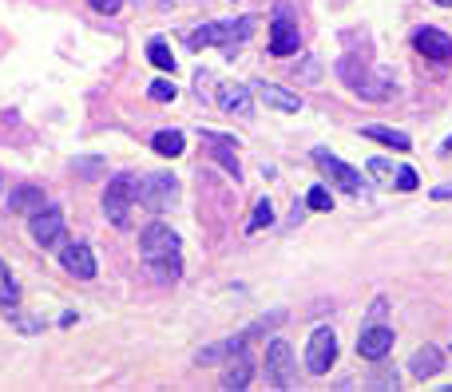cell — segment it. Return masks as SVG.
Wrapping results in <instances>:
<instances>
[{"instance_id": "9c48e42d", "label": "cell", "mask_w": 452, "mask_h": 392, "mask_svg": "<svg viewBox=\"0 0 452 392\" xmlns=\"http://www.w3.org/2000/svg\"><path fill=\"white\" fill-rule=\"evenodd\" d=\"M28 230H32V238H36V246H60L64 242V234H68V222H64V210H56V206H44V210H36L32 214V222H28Z\"/></svg>"}, {"instance_id": "836d02e7", "label": "cell", "mask_w": 452, "mask_h": 392, "mask_svg": "<svg viewBox=\"0 0 452 392\" xmlns=\"http://www.w3.org/2000/svg\"><path fill=\"white\" fill-rule=\"evenodd\" d=\"M8 317L16 321V329H21V333H28V337H32V333H40V321H36V317H21L16 309H12Z\"/></svg>"}, {"instance_id": "2e32d148", "label": "cell", "mask_w": 452, "mask_h": 392, "mask_svg": "<svg viewBox=\"0 0 452 392\" xmlns=\"http://www.w3.org/2000/svg\"><path fill=\"white\" fill-rule=\"evenodd\" d=\"M246 341H250L246 333H242V337H226V341H214V345H207V349L195 352V361H199V364H222V361H234V357H242Z\"/></svg>"}, {"instance_id": "e0dca14e", "label": "cell", "mask_w": 452, "mask_h": 392, "mask_svg": "<svg viewBox=\"0 0 452 392\" xmlns=\"http://www.w3.org/2000/svg\"><path fill=\"white\" fill-rule=\"evenodd\" d=\"M444 364V352L436 349V345H421V349L409 357V376L412 381H429V376H436Z\"/></svg>"}, {"instance_id": "d4e9b609", "label": "cell", "mask_w": 452, "mask_h": 392, "mask_svg": "<svg viewBox=\"0 0 452 392\" xmlns=\"http://www.w3.org/2000/svg\"><path fill=\"white\" fill-rule=\"evenodd\" d=\"M266 226H274V206H270V198H258V202H254L250 222H246V230L258 234V230H266Z\"/></svg>"}, {"instance_id": "f546056e", "label": "cell", "mask_w": 452, "mask_h": 392, "mask_svg": "<svg viewBox=\"0 0 452 392\" xmlns=\"http://www.w3.org/2000/svg\"><path fill=\"white\" fill-rule=\"evenodd\" d=\"M365 171H369L377 182H393V174H397L389 159H369V162H365Z\"/></svg>"}, {"instance_id": "30bf717a", "label": "cell", "mask_w": 452, "mask_h": 392, "mask_svg": "<svg viewBox=\"0 0 452 392\" xmlns=\"http://www.w3.org/2000/svg\"><path fill=\"white\" fill-rule=\"evenodd\" d=\"M313 162L322 167L325 174H330L342 191H349V194H361V171H353L349 162H342L337 155H330L325 147H313Z\"/></svg>"}, {"instance_id": "f1b7e54d", "label": "cell", "mask_w": 452, "mask_h": 392, "mask_svg": "<svg viewBox=\"0 0 452 392\" xmlns=\"http://www.w3.org/2000/svg\"><path fill=\"white\" fill-rule=\"evenodd\" d=\"M211 155L226 167V171H231V179H242V167H238V159H234V151L226 147V143H211Z\"/></svg>"}, {"instance_id": "ac0fdd59", "label": "cell", "mask_w": 452, "mask_h": 392, "mask_svg": "<svg viewBox=\"0 0 452 392\" xmlns=\"http://www.w3.org/2000/svg\"><path fill=\"white\" fill-rule=\"evenodd\" d=\"M254 95H258L266 107L286 111V115L301 111V95H298V91H286V88H278V83H258V88H254Z\"/></svg>"}, {"instance_id": "8992f818", "label": "cell", "mask_w": 452, "mask_h": 392, "mask_svg": "<svg viewBox=\"0 0 452 392\" xmlns=\"http://www.w3.org/2000/svg\"><path fill=\"white\" fill-rule=\"evenodd\" d=\"M135 186H139V179L135 174H115V179L108 182V191H103V214H108L115 226H123L127 222V210L135 206Z\"/></svg>"}, {"instance_id": "83f0119b", "label": "cell", "mask_w": 452, "mask_h": 392, "mask_svg": "<svg viewBox=\"0 0 452 392\" xmlns=\"http://www.w3.org/2000/svg\"><path fill=\"white\" fill-rule=\"evenodd\" d=\"M175 95H179V88H175L171 80H151V88H147V100L151 103H171Z\"/></svg>"}, {"instance_id": "8fae6325", "label": "cell", "mask_w": 452, "mask_h": 392, "mask_svg": "<svg viewBox=\"0 0 452 392\" xmlns=\"http://www.w3.org/2000/svg\"><path fill=\"white\" fill-rule=\"evenodd\" d=\"M301 48V36H298V24L290 20V12L282 8L278 16L270 20V56H278V60H286V56H294V52Z\"/></svg>"}, {"instance_id": "74e56055", "label": "cell", "mask_w": 452, "mask_h": 392, "mask_svg": "<svg viewBox=\"0 0 452 392\" xmlns=\"http://www.w3.org/2000/svg\"><path fill=\"white\" fill-rule=\"evenodd\" d=\"M441 155H452V139H444V147H441Z\"/></svg>"}, {"instance_id": "4dcf8cb0", "label": "cell", "mask_w": 452, "mask_h": 392, "mask_svg": "<svg viewBox=\"0 0 452 392\" xmlns=\"http://www.w3.org/2000/svg\"><path fill=\"white\" fill-rule=\"evenodd\" d=\"M298 80H306V83H318V80H322V64H318V56H306V60H301Z\"/></svg>"}, {"instance_id": "cb8c5ba5", "label": "cell", "mask_w": 452, "mask_h": 392, "mask_svg": "<svg viewBox=\"0 0 452 392\" xmlns=\"http://www.w3.org/2000/svg\"><path fill=\"white\" fill-rule=\"evenodd\" d=\"M71 171L80 174V179H103L108 174V159H100V155H76Z\"/></svg>"}, {"instance_id": "6da1fadb", "label": "cell", "mask_w": 452, "mask_h": 392, "mask_svg": "<svg viewBox=\"0 0 452 392\" xmlns=\"http://www.w3.org/2000/svg\"><path fill=\"white\" fill-rule=\"evenodd\" d=\"M337 76H342L345 88H349L353 95H361V100L381 103V100H393V95H397L389 71H369L365 64H357V56H342V60H337Z\"/></svg>"}, {"instance_id": "d6986e66", "label": "cell", "mask_w": 452, "mask_h": 392, "mask_svg": "<svg viewBox=\"0 0 452 392\" xmlns=\"http://www.w3.org/2000/svg\"><path fill=\"white\" fill-rule=\"evenodd\" d=\"M361 135L365 139H377V143H385V147H393V151H412V139L405 135V131H397V127H381V123H365L361 127Z\"/></svg>"}, {"instance_id": "484cf974", "label": "cell", "mask_w": 452, "mask_h": 392, "mask_svg": "<svg viewBox=\"0 0 452 392\" xmlns=\"http://www.w3.org/2000/svg\"><path fill=\"white\" fill-rule=\"evenodd\" d=\"M282 321H286V309H270V313H262L258 321H254L250 329H246V337H262V333H274Z\"/></svg>"}, {"instance_id": "5bb4252c", "label": "cell", "mask_w": 452, "mask_h": 392, "mask_svg": "<svg viewBox=\"0 0 452 392\" xmlns=\"http://www.w3.org/2000/svg\"><path fill=\"white\" fill-rule=\"evenodd\" d=\"M48 206V194H44L40 182H16L8 191V210L12 214H36Z\"/></svg>"}, {"instance_id": "44dd1931", "label": "cell", "mask_w": 452, "mask_h": 392, "mask_svg": "<svg viewBox=\"0 0 452 392\" xmlns=\"http://www.w3.org/2000/svg\"><path fill=\"white\" fill-rule=\"evenodd\" d=\"M151 147H155V155H163V159H179L187 139H182V131H155Z\"/></svg>"}, {"instance_id": "7c38bea8", "label": "cell", "mask_w": 452, "mask_h": 392, "mask_svg": "<svg viewBox=\"0 0 452 392\" xmlns=\"http://www.w3.org/2000/svg\"><path fill=\"white\" fill-rule=\"evenodd\" d=\"M412 44H417V52H421L424 60H436V64H448L452 60V36L441 28H417L412 32Z\"/></svg>"}, {"instance_id": "ba28073f", "label": "cell", "mask_w": 452, "mask_h": 392, "mask_svg": "<svg viewBox=\"0 0 452 392\" xmlns=\"http://www.w3.org/2000/svg\"><path fill=\"white\" fill-rule=\"evenodd\" d=\"M266 376H270L274 388H290L294 384V352L286 337H274L266 345Z\"/></svg>"}, {"instance_id": "603a6c76", "label": "cell", "mask_w": 452, "mask_h": 392, "mask_svg": "<svg viewBox=\"0 0 452 392\" xmlns=\"http://www.w3.org/2000/svg\"><path fill=\"white\" fill-rule=\"evenodd\" d=\"M147 60L155 64L159 71H175V56H171V44L163 40V36H151L147 40Z\"/></svg>"}, {"instance_id": "7402d4cb", "label": "cell", "mask_w": 452, "mask_h": 392, "mask_svg": "<svg viewBox=\"0 0 452 392\" xmlns=\"http://www.w3.org/2000/svg\"><path fill=\"white\" fill-rule=\"evenodd\" d=\"M0 309L12 313L21 309V285H16V278H12V270L0 261Z\"/></svg>"}, {"instance_id": "52a82bcc", "label": "cell", "mask_w": 452, "mask_h": 392, "mask_svg": "<svg viewBox=\"0 0 452 392\" xmlns=\"http://www.w3.org/2000/svg\"><path fill=\"white\" fill-rule=\"evenodd\" d=\"M393 341H397L393 325H385V321H365V325H361V337H357V352H361L365 361H385V357L393 352Z\"/></svg>"}, {"instance_id": "1f68e13d", "label": "cell", "mask_w": 452, "mask_h": 392, "mask_svg": "<svg viewBox=\"0 0 452 392\" xmlns=\"http://www.w3.org/2000/svg\"><path fill=\"white\" fill-rule=\"evenodd\" d=\"M393 182H397V191H417V186H421V179H417V171H412V167H397Z\"/></svg>"}, {"instance_id": "d590c367", "label": "cell", "mask_w": 452, "mask_h": 392, "mask_svg": "<svg viewBox=\"0 0 452 392\" xmlns=\"http://www.w3.org/2000/svg\"><path fill=\"white\" fill-rule=\"evenodd\" d=\"M95 12H103V16H115V12L123 8V0H88Z\"/></svg>"}, {"instance_id": "4fadbf2b", "label": "cell", "mask_w": 452, "mask_h": 392, "mask_svg": "<svg viewBox=\"0 0 452 392\" xmlns=\"http://www.w3.org/2000/svg\"><path fill=\"white\" fill-rule=\"evenodd\" d=\"M60 266L71 273V278H80V282H91V278H95V254H91L88 242H68L60 250Z\"/></svg>"}, {"instance_id": "d6a6232c", "label": "cell", "mask_w": 452, "mask_h": 392, "mask_svg": "<svg viewBox=\"0 0 452 392\" xmlns=\"http://www.w3.org/2000/svg\"><path fill=\"white\" fill-rule=\"evenodd\" d=\"M369 384H373V388H397V384H401V376H397V372H373Z\"/></svg>"}, {"instance_id": "f35d334b", "label": "cell", "mask_w": 452, "mask_h": 392, "mask_svg": "<svg viewBox=\"0 0 452 392\" xmlns=\"http://www.w3.org/2000/svg\"><path fill=\"white\" fill-rule=\"evenodd\" d=\"M432 4H441V8H452V0H432Z\"/></svg>"}, {"instance_id": "ffe728a7", "label": "cell", "mask_w": 452, "mask_h": 392, "mask_svg": "<svg viewBox=\"0 0 452 392\" xmlns=\"http://www.w3.org/2000/svg\"><path fill=\"white\" fill-rule=\"evenodd\" d=\"M250 381H254V361H246V357L231 361L226 372H222V388H246Z\"/></svg>"}, {"instance_id": "277c9868", "label": "cell", "mask_w": 452, "mask_h": 392, "mask_svg": "<svg viewBox=\"0 0 452 392\" xmlns=\"http://www.w3.org/2000/svg\"><path fill=\"white\" fill-rule=\"evenodd\" d=\"M179 250H182V238L163 226V222H151L139 230V258L147 266H159V261H179Z\"/></svg>"}, {"instance_id": "3957f363", "label": "cell", "mask_w": 452, "mask_h": 392, "mask_svg": "<svg viewBox=\"0 0 452 392\" xmlns=\"http://www.w3.org/2000/svg\"><path fill=\"white\" fill-rule=\"evenodd\" d=\"M135 198H139V206H143V210H151V214L171 210V206H175V198H179V179H175V174H167V171L139 174Z\"/></svg>"}, {"instance_id": "5b68a950", "label": "cell", "mask_w": 452, "mask_h": 392, "mask_svg": "<svg viewBox=\"0 0 452 392\" xmlns=\"http://www.w3.org/2000/svg\"><path fill=\"white\" fill-rule=\"evenodd\" d=\"M333 361H337V333L330 325H318L310 333V341H306V372L325 376L333 369Z\"/></svg>"}, {"instance_id": "8d00e7d4", "label": "cell", "mask_w": 452, "mask_h": 392, "mask_svg": "<svg viewBox=\"0 0 452 392\" xmlns=\"http://www.w3.org/2000/svg\"><path fill=\"white\" fill-rule=\"evenodd\" d=\"M432 198H452V182H441V186H432Z\"/></svg>"}, {"instance_id": "e575fe53", "label": "cell", "mask_w": 452, "mask_h": 392, "mask_svg": "<svg viewBox=\"0 0 452 392\" xmlns=\"http://www.w3.org/2000/svg\"><path fill=\"white\" fill-rule=\"evenodd\" d=\"M385 313H389V297H373L369 313H365V321H381Z\"/></svg>"}, {"instance_id": "7a4b0ae2", "label": "cell", "mask_w": 452, "mask_h": 392, "mask_svg": "<svg viewBox=\"0 0 452 392\" xmlns=\"http://www.w3.org/2000/svg\"><path fill=\"white\" fill-rule=\"evenodd\" d=\"M250 32H254L250 16H238V20H211V24H202V28H195L191 36H187V44H191L195 52L199 48H234V44H242Z\"/></svg>"}, {"instance_id": "4316f807", "label": "cell", "mask_w": 452, "mask_h": 392, "mask_svg": "<svg viewBox=\"0 0 452 392\" xmlns=\"http://www.w3.org/2000/svg\"><path fill=\"white\" fill-rule=\"evenodd\" d=\"M306 206H310V210H325V214H330V210H333L330 186H322V182H318V186H310V194H306Z\"/></svg>"}, {"instance_id": "9a60e30c", "label": "cell", "mask_w": 452, "mask_h": 392, "mask_svg": "<svg viewBox=\"0 0 452 392\" xmlns=\"http://www.w3.org/2000/svg\"><path fill=\"white\" fill-rule=\"evenodd\" d=\"M219 107L226 115H242V119H250L254 115V95L246 83H222L219 88Z\"/></svg>"}]
</instances>
